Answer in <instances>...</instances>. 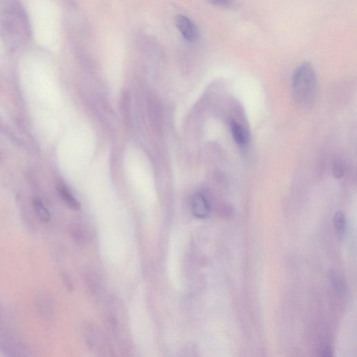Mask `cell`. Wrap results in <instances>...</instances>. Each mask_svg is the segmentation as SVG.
Here are the masks:
<instances>
[{
	"label": "cell",
	"mask_w": 357,
	"mask_h": 357,
	"mask_svg": "<svg viewBox=\"0 0 357 357\" xmlns=\"http://www.w3.org/2000/svg\"><path fill=\"white\" fill-rule=\"evenodd\" d=\"M231 132L232 137L236 145L240 147H244L249 142V135L242 126L234 120L231 122Z\"/></svg>",
	"instance_id": "4"
},
{
	"label": "cell",
	"mask_w": 357,
	"mask_h": 357,
	"mask_svg": "<svg viewBox=\"0 0 357 357\" xmlns=\"http://www.w3.org/2000/svg\"><path fill=\"white\" fill-rule=\"evenodd\" d=\"M175 25L183 37L188 42H194L199 38V29L189 17L183 15H177L175 17Z\"/></svg>",
	"instance_id": "2"
},
{
	"label": "cell",
	"mask_w": 357,
	"mask_h": 357,
	"mask_svg": "<svg viewBox=\"0 0 357 357\" xmlns=\"http://www.w3.org/2000/svg\"><path fill=\"white\" fill-rule=\"evenodd\" d=\"M333 223L335 228L339 232V235L342 236L344 234L345 228H346V218L342 211H338L333 218Z\"/></svg>",
	"instance_id": "7"
},
{
	"label": "cell",
	"mask_w": 357,
	"mask_h": 357,
	"mask_svg": "<svg viewBox=\"0 0 357 357\" xmlns=\"http://www.w3.org/2000/svg\"><path fill=\"white\" fill-rule=\"evenodd\" d=\"M33 205H34V207L35 211H36V214L38 218L43 221V222H48L50 220V213L49 210L47 209V207L45 206L44 204L43 203L42 200L36 197L33 201Z\"/></svg>",
	"instance_id": "6"
},
{
	"label": "cell",
	"mask_w": 357,
	"mask_h": 357,
	"mask_svg": "<svg viewBox=\"0 0 357 357\" xmlns=\"http://www.w3.org/2000/svg\"><path fill=\"white\" fill-rule=\"evenodd\" d=\"M322 356H331L332 354H331V348L329 347H324L323 350H322Z\"/></svg>",
	"instance_id": "11"
},
{
	"label": "cell",
	"mask_w": 357,
	"mask_h": 357,
	"mask_svg": "<svg viewBox=\"0 0 357 357\" xmlns=\"http://www.w3.org/2000/svg\"><path fill=\"white\" fill-rule=\"evenodd\" d=\"M191 208L194 216L199 219H206L210 213V205L209 202L202 193H196L193 196Z\"/></svg>",
	"instance_id": "3"
},
{
	"label": "cell",
	"mask_w": 357,
	"mask_h": 357,
	"mask_svg": "<svg viewBox=\"0 0 357 357\" xmlns=\"http://www.w3.org/2000/svg\"><path fill=\"white\" fill-rule=\"evenodd\" d=\"M213 5L222 8H230L232 7L234 0H209Z\"/></svg>",
	"instance_id": "10"
},
{
	"label": "cell",
	"mask_w": 357,
	"mask_h": 357,
	"mask_svg": "<svg viewBox=\"0 0 357 357\" xmlns=\"http://www.w3.org/2000/svg\"><path fill=\"white\" fill-rule=\"evenodd\" d=\"M330 279H331V283H332L333 288H334L337 292L340 293L344 292V283H343L342 279H341L339 275L333 273V274L331 275V277H330Z\"/></svg>",
	"instance_id": "8"
},
{
	"label": "cell",
	"mask_w": 357,
	"mask_h": 357,
	"mask_svg": "<svg viewBox=\"0 0 357 357\" xmlns=\"http://www.w3.org/2000/svg\"><path fill=\"white\" fill-rule=\"evenodd\" d=\"M344 174V166L341 163H335L333 168V175L334 176V178L339 180V179L342 178Z\"/></svg>",
	"instance_id": "9"
},
{
	"label": "cell",
	"mask_w": 357,
	"mask_h": 357,
	"mask_svg": "<svg viewBox=\"0 0 357 357\" xmlns=\"http://www.w3.org/2000/svg\"><path fill=\"white\" fill-rule=\"evenodd\" d=\"M318 90V77L310 64H302L292 77V93L296 102L302 106L311 104Z\"/></svg>",
	"instance_id": "1"
},
{
	"label": "cell",
	"mask_w": 357,
	"mask_h": 357,
	"mask_svg": "<svg viewBox=\"0 0 357 357\" xmlns=\"http://www.w3.org/2000/svg\"><path fill=\"white\" fill-rule=\"evenodd\" d=\"M58 191L63 201L65 203L67 204L68 207L73 210H77L81 207V205L80 203L77 201L76 199L73 196V194L69 191V190L67 189V186L64 185V184H60L58 186Z\"/></svg>",
	"instance_id": "5"
}]
</instances>
